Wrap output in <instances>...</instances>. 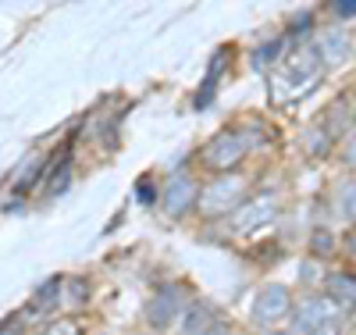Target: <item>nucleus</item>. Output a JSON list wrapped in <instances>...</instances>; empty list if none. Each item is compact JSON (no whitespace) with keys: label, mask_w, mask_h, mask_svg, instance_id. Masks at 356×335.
<instances>
[{"label":"nucleus","mask_w":356,"mask_h":335,"mask_svg":"<svg viewBox=\"0 0 356 335\" xmlns=\"http://www.w3.org/2000/svg\"><path fill=\"white\" fill-rule=\"evenodd\" d=\"M253 150V139L246 129H221L211 143L203 146V164L211 171H221V175H232L235 164H243V157Z\"/></svg>","instance_id":"1"},{"label":"nucleus","mask_w":356,"mask_h":335,"mask_svg":"<svg viewBox=\"0 0 356 335\" xmlns=\"http://www.w3.org/2000/svg\"><path fill=\"white\" fill-rule=\"evenodd\" d=\"M278 207H282V200H278L275 189H260L250 200H243L235 215H228V228L239 232V235H253L278 218Z\"/></svg>","instance_id":"2"},{"label":"nucleus","mask_w":356,"mask_h":335,"mask_svg":"<svg viewBox=\"0 0 356 335\" xmlns=\"http://www.w3.org/2000/svg\"><path fill=\"white\" fill-rule=\"evenodd\" d=\"M321 57H317V50L314 47H300V50H292L289 54V61H282V65H275V75H278V82L285 86H292V93H307V89H314L317 86V79H321Z\"/></svg>","instance_id":"3"},{"label":"nucleus","mask_w":356,"mask_h":335,"mask_svg":"<svg viewBox=\"0 0 356 335\" xmlns=\"http://www.w3.org/2000/svg\"><path fill=\"white\" fill-rule=\"evenodd\" d=\"M339 325V303L332 296H307L292 307V328L296 335H317L324 328Z\"/></svg>","instance_id":"4"},{"label":"nucleus","mask_w":356,"mask_h":335,"mask_svg":"<svg viewBox=\"0 0 356 335\" xmlns=\"http://www.w3.org/2000/svg\"><path fill=\"white\" fill-rule=\"evenodd\" d=\"M243 193H246V178L243 175H218L211 186H203L200 193V207L203 215H235L243 203Z\"/></svg>","instance_id":"5"},{"label":"nucleus","mask_w":356,"mask_h":335,"mask_svg":"<svg viewBox=\"0 0 356 335\" xmlns=\"http://www.w3.org/2000/svg\"><path fill=\"white\" fill-rule=\"evenodd\" d=\"M200 182L189 171H175L164 186H161V207L168 218H186L189 210L200 203Z\"/></svg>","instance_id":"6"},{"label":"nucleus","mask_w":356,"mask_h":335,"mask_svg":"<svg viewBox=\"0 0 356 335\" xmlns=\"http://www.w3.org/2000/svg\"><path fill=\"white\" fill-rule=\"evenodd\" d=\"M292 293H289V286H282V282H267L260 293H257V299H253V321L257 325H278L282 318H292Z\"/></svg>","instance_id":"7"},{"label":"nucleus","mask_w":356,"mask_h":335,"mask_svg":"<svg viewBox=\"0 0 356 335\" xmlns=\"http://www.w3.org/2000/svg\"><path fill=\"white\" fill-rule=\"evenodd\" d=\"M178 311H182V293H178L175 286H164V289H157L150 299H146V325L157 328V332L171 328Z\"/></svg>","instance_id":"8"},{"label":"nucleus","mask_w":356,"mask_h":335,"mask_svg":"<svg viewBox=\"0 0 356 335\" xmlns=\"http://www.w3.org/2000/svg\"><path fill=\"white\" fill-rule=\"evenodd\" d=\"M314 50H317L324 68H335L349 57V40H346V33H339V29H324V33L317 36V43H314Z\"/></svg>","instance_id":"9"},{"label":"nucleus","mask_w":356,"mask_h":335,"mask_svg":"<svg viewBox=\"0 0 356 335\" xmlns=\"http://www.w3.org/2000/svg\"><path fill=\"white\" fill-rule=\"evenodd\" d=\"M328 293H332V299L339 303V307H353L356 303V275H342V271H335V275L328 279Z\"/></svg>","instance_id":"10"},{"label":"nucleus","mask_w":356,"mask_h":335,"mask_svg":"<svg viewBox=\"0 0 356 335\" xmlns=\"http://www.w3.org/2000/svg\"><path fill=\"white\" fill-rule=\"evenodd\" d=\"M61 289H65V279H50V282H43L40 286V293L33 296V311H47V307H57L65 296H61Z\"/></svg>","instance_id":"11"},{"label":"nucleus","mask_w":356,"mask_h":335,"mask_svg":"<svg viewBox=\"0 0 356 335\" xmlns=\"http://www.w3.org/2000/svg\"><path fill=\"white\" fill-rule=\"evenodd\" d=\"M211 325H218V321H214V311H211V307H203V303H196V311H189V318H186L182 335H203Z\"/></svg>","instance_id":"12"},{"label":"nucleus","mask_w":356,"mask_h":335,"mask_svg":"<svg viewBox=\"0 0 356 335\" xmlns=\"http://www.w3.org/2000/svg\"><path fill=\"white\" fill-rule=\"evenodd\" d=\"M339 207H342V215L356 221V178H349L346 186L339 189Z\"/></svg>","instance_id":"13"},{"label":"nucleus","mask_w":356,"mask_h":335,"mask_svg":"<svg viewBox=\"0 0 356 335\" xmlns=\"http://www.w3.org/2000/svg\"><path fill=\"white\" fill-rule=\"evenodd\" d=\"M36 335H82V328H79V321H72V318H57V321H50L47 328H40Z\"/></svg>","instance_id":"14"},{"label":"nucleus","mask_w":356,"mask_h":335,"mask_svg":"<svg viewBox=\"0 0 356 335\" xmlns=\"http://www.w3.org/2000/svg\"><path fill=\"white\" fill-rule=\"evenodd\" d=\"M278 57H282V40H275V43H267V47H260L257 50V65H267V61H275V65H278Z\"/></svg>","instance_id":"15"},{"label":"nucleus","mask_w":356,"mask_h":335,"mask_svg":"<svg viewBox=\"0 0 356 335\" xmlns=\"http://www.w3.org/2000/svg\"><path fill=\"white\" fill-rule=\"evenodd\" d=\"M342 164L356 171V132H349V139H346V146H342Z\"/></svg>","instance_id":"16"},{"label":"nucleus","mask_w":356,"mask_h":335,"mask_svg":"<svg viewBox=\"0 0 356 335\" xmlns=\"http://www.w3.org/2000/svg\"><path fill=\"white\" fill-rule=\"evenodd\" d=\"M332 11H335V18H356V0H335Z\"/></svg>","instance_id":"17"},{"label":"nucleus","mask_w":356,"mask_h":335,"mask_svg":"<svg viewBox=\"0 0 356 335\" xmlns=\"http://www.w3.org/2000/svg\"><path fill=\"white\" fill-rule=\"evenodd\" d=\"M68 286L75 289V296H72L68 303H79V307H82V303H86V296H89V282H86V279H82V282H79V279H72Z\"/></svg>","instance_id":"18"},{"label":"nucleus","mask_w":356,"mask_h":335,"mask_svg":"<svg viewBox=\"0 0 356 335\" xmlns=\"http://www.w3.org/2000/svg\"><path fill=\"white\" fill-rule=\"evenodd\" d=\"M314 250H317V254H328V250H332L328 232H317V235H314Z\"/></svg>","instance_id":"19"},{"label":"nucleus","mask_w":356,"mask_h":335,"mask_svg":"<svg viewBox=\"0 0 356 335\" xmlns=\"http://www.w3.org/2000/svg\"><path fill=\"white\" fill-rule=\"evenodd\" d=\"M139 200H143V203H150V200H154V189H150V182H146V178L139 182Z\"/></svg>","instance_id":"20"},{"label":"nucleus","mask_w":356,"mask_h":335,"mask_svg":"<svg viewBox=\"0 0 356 335\" xmlns=\"http://www.w3.org/2000/svg\"><path fill=\"white\" fill-rule=\"evenodd\" d=\"M203 335H232V328H228V325H221V321H218V325H211V328H207V332H203Z\"/></svg>","instance_id":"21"},{"label":"nucleus","mask_w":356,"mask_h":335,"mask_svg":"<svg viewBox=\"0 0 356 335\" xmlns=\"http://www.w3.org/2000/svg\"><path fill=\"white\" fill-rule=\"evenodd\" d=\"M346 247H349V254H353V260H356V225H353L349 235H346Z\"/></svg>","instance_id":"22"},{"label":"nucleus","mask_w":356,"mask_h":335,"mask_svg":"<svg viewBox=\"0 0 356 335\" xmlns=\"http://www.w3.org/2000/svg\"><path fill=\"white\" fill-rule=\"evenodd\" d=\"M0 335H18V328H11V325H0Z\"/></svg>","instance_id":"23"},{"label":"nucleus","mask_w":356,"mask_h":335,"mask_svg":"<svg viewBox=\"0 0 356 335\" xmlns=\"http://www.w3.org/2000/svg\"><path fill=\"white\" fill-rule=\"evenodd\" d=\"M317 335H342V332H339V325H335V328H324V332H317Z\"/></svg>","instance_id":"24"},{"label":"nucleus","mask_w":356,"mask_h":335,"mask_svg":"<svg viewBox=\"0 0 356 335\" xmlns=\"http://www.w3.org/2000/svg\"><path fill=\"white\" fill-rule=\"evenodd\" d=\"M267 335H296V332H267Z\"/></svg>","instance_id":"25"}]
</instances>
